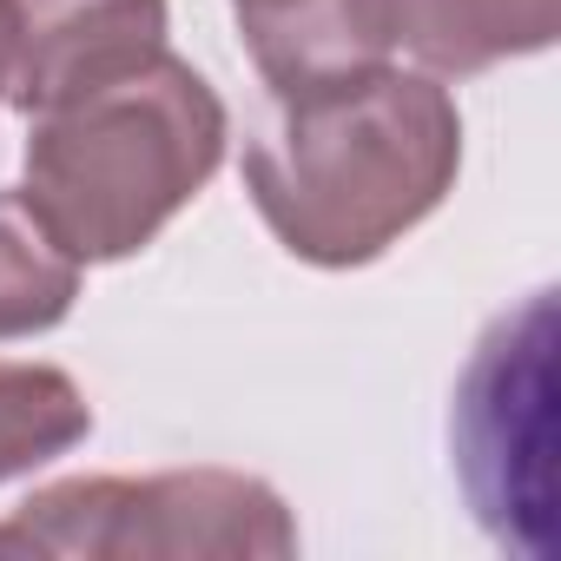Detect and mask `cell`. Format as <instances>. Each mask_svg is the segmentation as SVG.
Wrapping results in <instances>:
<instances>
[{
    "mask_svg": "<svg viewBox=\"0 0 561 561\" xmlns=\"http://www.w3.org/2000/svg\"><path fill=\"white\" fill-rule=\"evenodd\" d=\"M462 172V113L436 73L370 67L285 93L244 146V192L298 264L357 271L403 244Z\"/></svg>",
    "mask_w": 561,
    "mask_h": 561,
    "instance_id": "cell-1",
    "label": "cell"
},
{
    "mask_svg": "<svg viewBox=\"0 0 561 561\" xmlns=\"http://www.w3.org/2000/svg\"><path fill=\"white\" fill-rule=\"evenodd\" d=\"M231 113L172 47L27 113L21 198L80 264L146 251L225 165Z\"/></svg>",
    "mask_w": 561,
    "mask_h": 561,
    "instance_id": "cell-2",
    "label": "cell"
},
{
    "mask_svg": "<svg viewBox=\"0 0 561 561\" xmlns=\"http://www.w3.org/2000/svg\"><path fill=\"white\" fill-rule=\"evenodd\" d=\"M0 548L54 561H285L298 554V522L244 469L67 476L0 522Z\"/></svg>",
    "mask_w": 561,
    "mask_h": 561,
    "instance_id": "cell-3",
    "label": "cell"
},
{
    "mask_svg": "<svg viewBox=\"0 0 561 561\" xmlns=\"http://www.w3.org/2000/svg\"><path fill=\"white\" fill-rule=\"evenodd\" d=\"M548 403H554V298L535 291L522 311L482 331L449 416L456 476L476 522L522 554H548V528H554Z\"/></svg>",
    "mask_w": 561,
    "mask_h": 561,
    "instance_id": "cell-4",
    "label": "cell"
},
{
    "mask_svg": "<svg viewBox=\"0 0 561 561\" xmlns=\"http://www.w3.org/2000/svg\"><path fill=\"white\" fill-rule=\"evenodd\" d=\"M165 0H14V67L8 100L41 113L67 93H87L152 54H165Z\"/></svg>",
    "mask_w": 561,
    "mask_h": 561,
    "instance_id": "cell-5",
    "label": "cell"
},
{
    "mask_svg": "<svg viewBox=\"0 0 561 561\" xmlns=\"http://www.w3.org/2000/svg\"><path fill=\"white\" fill-rule=\"evenodd\" d=\"M231 14L271 100L390 67L397 54V0H231Z\"/></svg>",
    "mask_w": 561,
    "mask_h": 561,
    "instance_id": "cell-6",
    "label": "cell"
},
{
    "mask_svg": "<svg viewBox=\"0 0 561 561\" xmlns=\"http://www.w3.org/2000/svg\"><path fill=\"white\" fill-rule=\"evenodd\" d=\"M561 34V0H397V47L436 80H469L502 60L548 54Z\"/></svg>",
    "mask_w": 561,
    "mask_h": 561,
    "instance_id": "cell-7",
    "label": "cell"
},
{
    "mask_svg": "<svg viewBox=\"0 0 561 561\" xmlns=\"http://www.w3.org/2000/svg\"><path fill=\"white\" fill-rule=\"evenodd\" d=\"M80 257L41 225L21 192H0V344L60 331L80 305Z\"/></svg>",
    "mask_w": 561,
    "mask_h": 561,
    "instance_id": "cell-8",
    "label": "cell"
},
{
    "mask_svg": "<svg viewBox=\"0 0 561 561\" xmlns=\"http://www.w3.org/2000/svg\"><path fill=\"white\" fill-rule=\"evenodd\" d=\"M93 436V403L60 364L0 357V482L34 476Z\"/></svg>",
    "mask_w": 561,
    "mask_h": 561,
    "instance_id": "cell-9",
    "label": "cell"
},
{
    "mask_svg": "<svg viewBox=\"0 0 561 561\" xmlns=\"http://www.w3.org/2000/svg\"><path fill=\"white\" fill-rule=\"evenodd\" d=\"M8 67H14V0H0V100H8Z\"/></svg>",
    "mask_w": 561,
    "mask_h": 561,
    "instance_id": "cell-10",
    "label": "cell"
}]
</instances>
